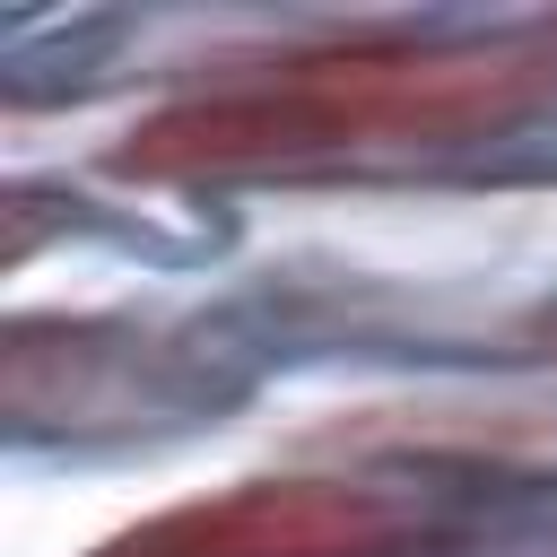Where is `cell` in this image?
I'll use <instances>...</instances> for the list:
<instances>
[{
    "mask_svg": "<svg viewBox=\"0 0 557 557\" xmlns=\"http://www.w3.org/2000/svg\"><path fill=\"white\" fill-rule=\"evenodd\" d=\"M548 44H418V35H348L313 52H278L244 78L174 96L165 113L131 122L113 174L139 183H200V174H270L366 157L400 139H453L505 122L548 87Z\"/></svg>",
    "mask_w": 557,
    "mask_h": 557,
    "instance_id": "6da1fadb",
    "label": "cell"
},
{
    "mask_svg": "<svg viewBox=\"0 0 557 557\" xmlns=\"http://www.w3.org/2000/svg\"><path fill=\"white\" fill-rule=\"evenodd\" d=\"M383 531H392V505L374 487L261 479V487L191 496L139 531L104 540L96 557H366Z\"/></svg>",
    "mask_w": 557,
    "mask_h": 557,
    "instance_id": "7a4b0ae2",
    "label": "cell"
}]
</instances>
